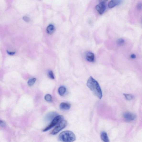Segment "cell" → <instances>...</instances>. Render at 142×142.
<instances>
[{
  "label": "cell",
  "instance_id": "9",
  "mask_svg": "<svg viewBox=\"0 0 142 142\" xmlns=\"http://www.w3.org/2000/svg\"><path fill=\"white\" fill-rule=\"evenodd\" d=\"M60 107L61 110H68L70 108L71 105L70 104L65 102L62 103L60 105Z\"/></svg>",
  "mask_w": 142,
  "mask_h": 142
},
{
  "label": "cell",
  "instance_id": "4",
  "mask_svg": "<svg viewBox=\"0 0 142 142\" xmlns=\"http://www.w3.org/2000/svg\"><path fill=\"white\" fill-rule=\"evenodd\" d=\"M67 124V122L66 121L63 120L56 126V127L53 130L51 133V134L53 135H55L57 134L60 131L66 127Z\"/></svg>",
  "mask_w": 142,
  "mask_h": 142
},
{
  "label": "cell",
  "instance_id": "22",
  "mask_svg": "<svg viewBox=\"0 0 142 142\" xmlns=\"http://www.w3.org/2000/svg\"><path fill=\"white\" fill-rule=\"evenodd\" d=\"M5 123L3 122V121H0V125L1 126H5Z\"/></svg>",
  "mask_w": 142,
  "mask_h": 142
},
{
  "label": "cell",
  "instance_id": "12",
  "mask_svg": "<svg viewBox=\"0 0 142 142\" xmlns=\"http://www.w3.org/2000/svg\"><path fill=\"white\" fill-rule=\"evenodd\" d=\"M66 91V89L64 86H61L59 87L58 89V92L60 95L63 96L65 93Z\"/></svg>",
  "mask_w": 142,
  "mask_h": 142
},
{
  "label": "cell",
  "instance_id": "3",
  "mask_svg": "<svg viewBox=\"0 0 142 142\" xmlns=\"http://www.w3.org/2000/svg\"><path fill=\"white\" fill-rule=\"evenodd\" d=\"M63 117L61 115H58L56 116L51 121L50 124L43 130L44 132L49 130L53 127L57 125L63 120Z\"/></svg>",
  "mask_w": 142,
  "mask_h": 142
},
{
  "label": "cell",
  "instance_id": "18",
  "mask_svg": "<svg viewBox=\"0 0 142 142\" xmlns=\"http://www.w3.org/2000/svg\"><path fill=\"white\" fill-rule=\"evenodd\" d=\"M23 20L25 21L28 22L30 21V18L28 16H24L23 18Z\"/></svg>",
  "mask_w": 142,
  "mask_h": 142
},
{
  "label": "cell",
  "instance_id": "5",
  "mask_svg": "<svg viewBox=\"0 0 142 142\" xmlns=\"http://www.w3.org/2000/svg\"><path fill=\"white\" fill-rule=\"evenodd\" d=\"M95 8L97 11L100 14H103L105 11L106 9V6L104 1H101L99 4L97 5Z\"/></svg>",
  "mask_w": 142,
  "mask_h": 142
},
{
  "label": "cell",
  "instance_id": "14",
  "mask_svg": "<svg viewBox=\"0 0 142 142\" xmlns=\"http://www.w3.org/2000/svg\"><path fill=\"white\" fill-rule=\"evenodd\" d=\"M36 80V79L35 78H32L29 80L28 82V85L30 86H32L35 83Z\"/></svg>",
  "mask_w": 142,
  "mask_h": 142
},
{
  "label": "cell",
  "instance_id": "19",
  "mask_svg": "<svg viewBox=\"0 0 142 142\" xmlns=\"http://www.w3.org/2000/svg\"><path fill=\"white\" fill-rule=\"evenodd\" d=\"M137 9L138 10H140L142 8V4L141 3H138L137 5Z\"/></svg>",
  "mask_w": 142,
  "mask_h": 142
},
{
  "label": "cell",
  "instance_id": "17",
  "mask_svg": "<svg viewBox=\"0 0 142 142\" xmlns=\"http://www.w3.org/2000/svg\"><path fill=\"white\" fill-rule=\"evenodd\" d=\"M49 76L52 79H54V74L53 73L52 71H50L48 72Z\"/></svg>",
  "mask_w": 142,
  "mask_h": 142
},
{
  "label": "cell",
  "instance_id": "15",
  "mask_svg": "<svg viewBox=\"0 0 142 142\" xmlns=\"http://www.w3.org/2000/svg\"><path fill=\"white\" fill-rule=\"evenodd\" d=\"M44 99L47 101L51 102L53 101V100L51 96L49 94H47L45 95L44 97Z\"/></svg>",
  "mask_w": 142,
  "mask_h": 142
},
{
  "label": "cell",
  "instance_id": "2",
  "mask_svg": "<svg viewBox=\"0 0 142 142\" xmlns=\"http://www.w3.org/2000/svg\"><path fill=\"white\" fill-rule=\"evenodd\" d=\"M59 141L63 142H72L76 140V136L72 131H63L59 135Z\"/></svg>",
  "mask_w": 142,
  "mask_h": 142
},
{
  "label": "cell",
  "instance_id": "10",
  "mask_svg": "<svg viewBox=\"0 0 142 142\" xmlns=\"http://www.w3.org/2000/svg\"><path fill=\"white\" fill-rule=\"evenodd\" d=\"M101 138L104 142H110L107 133L105 131L102 132L101 134Z\"/></svg>",
  "mask_w": 142,
  "mask_h": 142
},
{
  "label": "cell",
  "instance_id": "6",
  "mask_svg": "<svg viewBox=\"0 0 142 142\" xmlns=\"http://www.w3.org/2000/svg\"><path fill=\"white\" fill-rule=\"evenodd\" d=\"M123 117L126 120L129 121L134 120L136 117L135 114L130 112L125 113L123 114Z\"/></svg>",
  "mask_w": 142,
  "mask_h": 142
},
{
  "label": "cell",
  "instance_id": "11",
  "mask_svg": "<svg viewBox=\"0 0 142 142\" xmlns=\"http://www.w3.org/2000/svg\"><path fill=\"white\" fill-rule=\"evenodd\" d=\"M55 30V27L53 25H50L47 27V32L49 34H52Z\"/></svg>",
  "mask_w": 142,
  "mask_h": 142
},
{
  "label": "cell",
  "instance_id": "20",
  "mask_svg": "<svg viewBox=\"0 0 142 142\" xmlns=\"http://www.w3.org/2000/svg\"><path fill=\"white\" fill-rule=\"evenodd\" d=\"M131 58L132 59H135L136 58V55L134 54H131Z\"/></svg>",
  "mask_w": 142,
  "mask_h": 142
},
{
  "label": "cell",
  "instance_id": "8",
  "mask_svg": "<svg viewBox=\"0 0 142 142\" xmlns=\"http://www.w3.org/2000/svg\"><path fill=\"white\" fill-rule=\"evenodd\" d=\"M87 60L89 62H93L95 60V56L93 53L89 52L86 54Z\"/></svg>",
  "mask_w": 142,
  "mask_h": 142
},
{
  "label": "cell",
  "instance_id": "21",
  "mask_svg": "<svg viewBox=\"0 0 142 142\" xmlns=\"http://www.w3.org/2000/svg\"><path fill=\"white\" fill-rule=\"evenodd\" d=\"M7 53L8 54L10 55H13L15 53V52H9V51H8Z\"/></svg>",
  "mask_w": 142,
  "mask_h": 142
},
{
  "label": "cell",
  "instance_id": "16",
  "mask_svg": "<svg viewBox=\"0 0 142 142\" xmlns=\"http://www.w3.org/2000/svg\"><path fill=\"white\" fill-rule=\"evenodd\" d=\"M117 43L119 45H122L124 44L125 41L124 39L121 38L119 39L117 41Z\"/></svg>",
  "mask_w": 142,
  "mask_h": 142
},
{
  "label": "cell",
  "instance_id": "7",
  "mask_svg": "<svg viewBox=\"0 0 142 142\" xmlns=\"http://www.w3.org/2000/svg\"><path fill=\"white\" fill-rule=\"evenodd\" d=\"M122 2V0H111L109 3L108 6L110 8H113L116 6L121 4Z\"/></svg>",
  "mask_w": 142,
  "mask_h": 142
},
{
  "label": "cell",
  "instance_id": "13",
  "mask_svg": "<svg viewBox=\"0 0 142 142\" xmlns=\"http://www.w3.org/2000/svg\"><path fill=\"white\" fill-rule=\"evenodd\" d=\"M124 95L126 100H132L134 98V96L131 94H124Z\"/></svg>",
  "mask_w": 142,
  "mask_h": 142
},
{
  "label": "cell",
  "instance_id": "1",
  "mask_svg": "<svg viewBox=\"0 0 142 142\" xmlns=\"http://www.w3.org/2000/svg\"><path fill=\"white\" fill-rule=\"evenodd\" d=\"M87 85L95 96L100 99H101L102 96L101 89L98 82L96 80L90 76L87 81Z\"/></svg>",
  "mask_w": 142,
  "mask_h": 142
}]
</instances>
